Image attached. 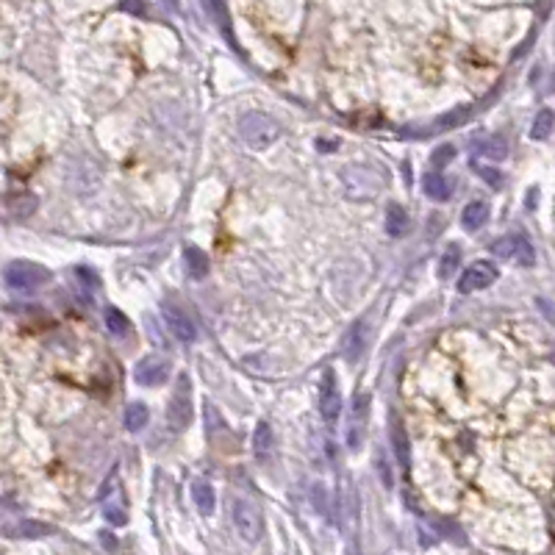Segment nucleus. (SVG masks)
<instances>
[{
    "label": "nucleus",
    "instance_id": "12",
    "mask_svg": "<svg viewBox=\"0 0 555 555\" xmlns=\"http://www.w3.org/2000/svg\"><path fill=\"white\" fill-rule=\"evenodd\" d=\"M472 150L483 158H492V161H503L509 156V144L503 137H480L472 142Z\"/></svg>",
    "mask_w": 555,
    "mask_h": 555
},
{
    "label": "nucleus",
    "instance_id": "23",
    "mask_svg": "<svg viewBox=\"0 0 555 555\" xmlns=\"http://www.w3.org/2000/svg\"><path fill=\"white\" fill-rule=\"evenodd\" d=\"M459 261H461V250H459V244H447V247H444V256H442V267H439V275H442V278H450L453 273H456Z\"/></svg>",
    "mask_w": 555,
    "mask_h": 555
},
{
    "label": "nucleus",
    "instance_id": "17",
    "mask_svg": "<svg viewBox=\"0 0 555 555\" xmlns=\"http://www.w3.org/2000/svg\"><path fill=\"white\" fill-rule=\"evenodd\" d=\"M192 497H194V506L200 509V513H214V489L208 486V483H194L192 486Z\"/></svg>",
    "mask_w": 555,
    "mask_h": 555
},
{
    "label": "nucleus",
    "instance_id": "16",
    "mask_svg": "<svg viewBox=\"0 0 555 555\" xmlns=\"http://www.w3.org/2000/svg\"><path fill=\"white\" fill-rule=\"evenodd\" d=\"M253 450H256V459H258V461H264V459L273 453V428H270L267 422H258V425H256Z\"/></svg>",
    "mask_w": 555,
    "mask_h": 555
},
{
    "label": "nucleus",
    "instance_id": "18",
    "mask_svg": "<svg viewBox=\"0 0 555 555\" xmlns=\"http://www.w3.org/2000/svg\"><path fill=\"white\" fill-rule=\"evenodd\" d=\"M386 231L392 236H403L409 231V214L400 206H389V211H386Z\"/></svg>",
    "mask_w": 555,
    "mask_h": 555
},
{
    "label": "nucleus",
    "instance_id": "3",
    "mask_svg": "<svg viewBox=\"0 0 555 555\" xmlns=\"http://www.w3.org/2000/svg\"><path fill=\"white\" fill-rule=\"evenodd\" d=\"M492 253L497 258H506V261H516L519 267H533L536 261V253H533V244L525 239V236H503L494 242Z\"/></svg>",
    "mask_w": 555,
    "mask_h": 555
},
{
    "label": "nucleus",
    "instance_id": "21",
    "mask_svg": "<svg viewBox=\"0 0 555 555\" xmlns=\"http://www.w3.org/2000/svg\"><path fill=\"white\" fill-rule=\"evenodd\" d=\"M553 131V111L550 108H542L533 120V128H530V137L533 139H547Z\"/></svg>",
    "mask_w": 555,
    "mask_h": 555
},
{
    "label": "nucleus",
    "instance_id": "4",
    "mask_svg": "<svg viewBox=\"0 0 555 555\" xmlns=\"http://www.w3.org/2000/svg\"><path fill=\"white\" fill-rule=\"evenodd\" d=\"M167 416H170V425H173L175 430L189 428V422H192V389H189V375H178V386H175V392H173Z\"/></svg>",
    "mask_w": 555,
    "mask_h": 555
},
{
    "label": "nucleus",
    "instance_id": "27",
    "mask_svg": "<svg viewBox=\"0 0 555 555\" xmlns=\"http://www.w3.org/2000/svg\"><path fill=\"white\" fill-rule=\"evenodd\" d=\"M211 8L220 20V28H228V11H225V0H211Z\"/></svg>",
    "mask_w": 555,
    "mask_h": 555
},
{
    "label": "nucleus",
    "instance_id": "24",
    "mask_svg": "<svg viewBox=\"0 0 555 555\" xmlns=\"http://www.w3.org/2000/svg\"><path fill=\"white\" fill-rule=\"evenodd\" d=\"M392 439H394L397 459H400V463L409 469V442H406V430H403L400 425H392Z\"/></svg>",
    "mask_w": 555,
    "mask_h": 555
},
{
    "label": "nucleus",
    "instance_id": "5",
    "mask_svg": "<svg viewBox=\"0 0 555 555\" xmlns=\"http://www.w3.org/2000/svg\"><path fill=\"white\" fill-rule=\"evenodd\" d=\"M47 270L37 267V264H28V261H17L6 270V283L11 289H20V292H34L37 286H42L47 280Z\"/></svg>",
    "mask_w": 555,
    "mask_h": 555
},
{
    "label": "nucleus",
    "instance_id": "28",
    "mask_svg": "<svg viewBox=\"0 0 555 555\" xmlns=\"http://www.w3.org/2000/svg\"><path fill=\"white\" fill-rule=\"evenodd\" d=\"M106 519L114 522V525H123L125 522V513H123V509H108L106 511Z\"/></svg>",
    "mask_w": 555,
    "mask_h": 555
},
{
    "label": "nucleus",
    "instance_id": "6",
    "mask_svg": "<svg viewBox=\"0 0 555 555\" xmlns=\"http://www.w3.org/2000/svg\"><path fill=\"white\" fill-rule=\"evenodd\" d=\"M494 280H497L494 264H489V261H475V264L466 267V273H463L461 280H459V289H461V292H480V289H489Z\"/></svg>",
    "mask_w": 555,
    "mask_h": 555
},
{
    "label": "nucleus",
    "instance_id": "8",
    "mask_svg": "<svg viewBox=\"0 0 555 555\" xmlns=\"http://www.w3.org/2000/svg\"><path fill=\"white\" fill-rule=\"evenodd\" d=\"M320 411L328 422H333L342 411V397H339V386H336V372L325 370L323 383H320Z\"/></svg>",
    "mask_w": 555,
    "mask_h": 555
},
{
    "label": "nucleus",
    "instance_id": "20",
    "mask_svg": "<svg viewBox=\"0 0 555 555\" xmlns=\"http://www.w3.org/2000/svg\"><path fill=\"white\" fill-rule=\"evenodd\" d=\"M469 114H472V108H456V111H450V114H444V117H439L436 123H433V128L430 131H447V128H456V125H461L463 120H469Z\"/></svg>",
    "mask_w": 555,
    "mask_h": 555
},
{
    "label": "nucleus",
    "instance_id": "22",
    "mask_svg": "<svg viewBox=\"0 0 555 555\" xmlns=\"http://www.w3.org/2000/svg\"><path fill=\"white\" fill-rule=\"evenodd\" d=\"M106 328H108L114 336H125L128 328H131V323H128V317H125L120 308H106Z\"/></svg>",
    "mask_w": 555,
    "mask_h": 555
},
{
    "label": "nucleus",
    "instance_id": "14",
    "mask_svg": "<svg viewBox=\"0 0 555 555\" xmlns=\"http://www.w3.org/2000/svg\"><path fill=\"white\" fill-rule=\"evenodd\" d=\"M422 192H425L430 200H447V197H450V192H453V184H450L444 175L430 173V175H425V178H422Z\"/></svg>",
    "mask_w": 555,
    "mask_h": 555
},
{
    "label": "nucleus",
    "instance_id": "2",
    "mask_svg": "<svg viewBox=\"0 0 555 555\" xmlns=\"http://www.w3.org/2000/svg\"><path fill=\"white\" fill-rule=\"evenodd\" d=\"M231 519L233 528L239 533V539H244L247 544H256L264 533V522H261V513L253 503L247 500H233L231 503Z\"/></svg>",
    "mask_w": 555,
    "mask_h": 555
},
{
    "label": "nucleus",
    "instance_id": "15",
    "mask_svg": "<svg viewBox=\"0 0 555 555\" xmlns=\"http://www.w3.org/2000/svg\"><path fill=\"white\" fill-rule=\"evenodd\" d=\"M184 261H186V273L194 278V280L206 278V273H208V256H206L203 250H197V247H186Z\"/></svg>",
    "mask_w": 555,
    "mask_h": 555
},
{
    "label": "nucleus",
    "instance_id": "13",
    "mask_svg": "<svg viewBox=\"0 0 555 555\" xmlns=\"http://www.w3.org/2000/svg\"><path fill=\"white\" fill-rule=\"evenodd\" d=\"M489 223V206L483 200H472L466 203L461 211V225L463 231H480Z\"/></svg>",
    "mask_w": 555,
    "mask_h": 555
},
{
    "label": "nucleus",
    "instance_id": "11",
    "mask_svg": "<svg viewBox=\"0 0 555 555\" xmlns=\"http://www.w3.org/2000/svg\"><path fill=\"white\" fill-rule=\"evenodd\" d=\"M367 330H370V328H367V320H361V323H356L350 328V333H347V339H344V347H342L347 361L361 358V353H364V347H367V339H370Z\"/></svg>",
    "mask_w": 555,
    "mask_h": 555
},
{
    "label": "nucleus",
    "instance_id": "25",
    "mask_svg": "<svg viewBox=\"0 0 555 555\" xmlns=\"http://www.w3.org/2000/svg\"><path fill=\"white\" fill-rule=\"evenodd\" d=\"M453 153H456V147H453V144H442V147H436V150H433V164H436V167L450 164V161H453Z\"/></svg>",
    "mask_w": 555,
    "mask_h": 555
},
{
    "label": "nucleus",
    "instance_id": "31",
    "mask_svg": "<svg viewBox=\"0 0 555 555\" xmlns=\"http://www.w3.org/2000/svg\"><path fill=\"white\" fill-rule=\"evenodd\" d=\"M167 6H173V0H167Z\"/></svg>",
    "mask_w": 555,
    "mask_h": 555
},
{
    "label": "nucleus",
    "instance_id": "30",
    "mask_svg": "<svg viewBox=\"0 0 555 555\" xmlns=\"http://www.w3.org/2000/svg\"><path fill=\"white\" fill-rule=\"evenodd\" d=\"M125 8H131V11H139V14H144V6H142L139 0H134V3H131V0H125Z\"/></svg>",
    "mask_w": 555,
    "mask_h": 555
},
{
    "label": "nucleus",
    "instance_id": "1",
    "mask_svg": "<svg viewBox=\"0 0 555 555\" xmlns=\"http://www.w3.org/2000/svg\"><path fill=\"white\" fill-rule=\"evenodd\" d=\"M239 134L250 147H267V144H273L280 137V128H278L275 120H270L267 114L250 111V114H244L239 120Z\"/></svg>",
    "mask_w": 555,
    "mask_h": 555
},
{
    "label": "nucleus",
    "instance_id": "7",
    "mask_svg": "<svg viewBox=\"0 0 555 555\" xmlns=\"http://www.w3.org/2000/svg\"><path fill=\"white\" fill-rule=\"evenodd\" d=\"M134 378L142 386H161L170 378V364L161 356H147L134 367Z\"/></svg>",
    "mask_w": 555,
    "mask_h": 555
},
{
    "label": "nucleus",
    "instance_id": "26",
    "mask_svg": "<svg viewBox=\"0 0 555 555\" xmlns=\"http://www.w3.org/2000/svg\"><path fill=\"white\" fill-rule=\"evenodd\" d=\"M378 469H380L383 486H386V489H392V486H394V480H392V472H389V461H386V456H383V453H378Z\"/></svg>",
    "mask_w": 555,
    "mask_h": 555
},
{
    "label": "nucleus",
    "instance_id": "10",
    "mask_svg": "<svg viewBox=\"0 0 555 555\" xmlns=\"http://www.w3.org/2000/svg\"><path fill=\"white\" fill-rule=\"evenodd\" d=\"M367 411H370V394H358L353 403V425H350V447H361L364 439V428H367Z\"/></svg>",
    "mask_w": 555,
    "mask_h": 555
},
{
    "label": "nucleus",
    "instance_id": "9",
    "mask_svg": "<svg viewBox=\"0 0 555 555\" xmlns=\"http://www.w3.org/2000/svg\"><path fill=\"white\" fill-rule=\"evenodd\" d=\"M161 311H164V320L170 325V330H173L181 342H194V339H197V328H194V323L186 317L184 308H178L175 303L164 300V303H161Z\"/></svg>",
    "mask_w": 555,
    "mask_h": 555
},
{
    "label": "nucleus",
    "instance_id": "29",
    "mask_svg": "<svg viewBox=\"0 0 555 555\" xmlns=\"http://www.w3.org/2000/svg\"><path fill=\"white\" fill-rule=\"evenodd\" d=\"M480 175L486 178V184L492 181V186H500V175H497V173H492V170H480Z\"/></svg>",
    "mask_w": 555,
    "mask_h": 555
},
{
    "label": "nucleus",
    "instance_id": "19",
    "mask_svg": "<svg viewBox=\"0 0 555 555\" xmlns=\"http://www.w3.org/2000/svg\"><path fill=\"white\" fill-rule=\"evenodd\" d=\"M147 422H150V411H147V406H144V403H131V406H128V411H125V428L137 433V430H142Z\"/></svg>",
    "mask_w": 555,
    "mask_h": 555
}]
</instances>
